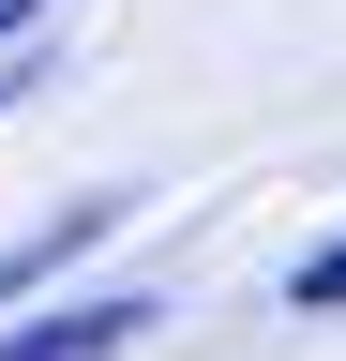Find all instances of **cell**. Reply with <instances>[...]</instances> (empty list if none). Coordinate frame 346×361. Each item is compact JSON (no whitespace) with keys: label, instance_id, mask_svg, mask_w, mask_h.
Listing matches in <instances>:
<instances>
[{"label":"cell","instance_id":"7a4b0ae2","mask_svg":"<svg viewBox=\"0 0 346 361\" xmlns=\"http://www.w3.org/2000/svg\"><path fill=\"white\" fill-rule=\"evenodd\" d=\"M121 211H136V196H75V211H46V226H30V241H16V256H0V301H16V286H46V271H61V256H91V241H106V226H121Z\"/></svg>","mask_w":346,"mask_h":361},{"label":"cell","instance_id":"6da1fadb","mask_svg":"<svg viewBox=\"0 0 346 361\" xmlns=\"http://www.w3.org/2000/svg\"><path fill=\"white\" fill-rule=\"evenodd\" d=\"M166 301H136V286H106V301H75V316H46V331H0V361H121L151 331Z\"/></svg>","mask_w":346,"mask_h":361},{"label":"cell","instance_id":"3957f363","mask_svg":"<svg viewBox=\"0 0 346 361\" xmlns=\"http://www.w3.org/2000/svg\"><path fill=\"white\" fill-rule=\"evenodd\" d=\"M286 301H301V316H346V241L301 256V271H286Z\"/></svg>","mask_w":346,"mask_h":361},{"label":"cell","instance_id":"277c9868","mask_svg":"<svg viewBox=\"0 0 346 361\" xmlns=\"http://www.w3.org/2000/svg\"><path fill=\"white\" fill-rule=\"evenodd\" d=\"M30 16H46V0H0V45H16V30H30Z\"/></svg>","mask_w":346,"mask_h":361},{"label":"cell","instance_id":"5b68a950","mask_svg":"<svg viewBox=\"0 0 346 361\" xmlns=\"http://www.w3.org/2000/svg\"><path fill=\"white\" fill-rule=\"evenodd\" d=\"M0 106H16V75H0Z\"/></svg>","mask_w":346,"mask_h":361}]
</instances>
